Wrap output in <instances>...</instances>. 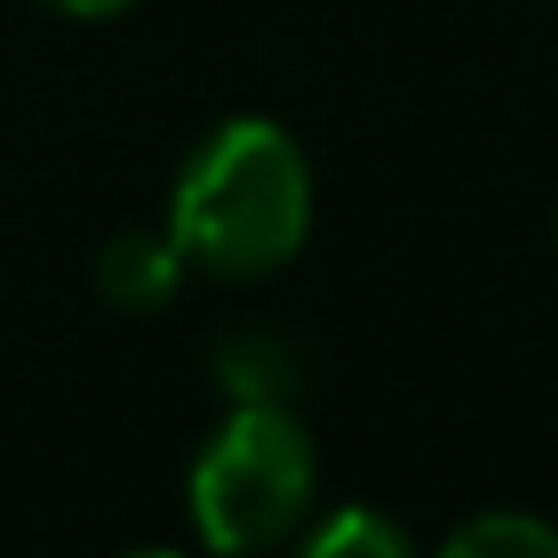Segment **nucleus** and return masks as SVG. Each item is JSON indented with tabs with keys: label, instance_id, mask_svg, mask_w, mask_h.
<instances>
[{
	"label": "nucleus",
	"instance_id": "obj_1",
	"mask_svg": "<svg viewBox=\"0 0 558 558\" xmlns=\"http://www.w3.org/2000/svg\"><path fill=\"white\" fill-rule=\"evenodd\" d=\"M316 217V178L303 145L276 119H223L171 184V243L191 269L223 283L276 276L303 243Z\"/></svg>",
	"mask_w": 558,
	"mask_h": 558
},
{
	"label": "nucleus",
	"instance_id": "obj_2",
	"mask_svg": "<svg viewBox=\"0 0 558 558\" xmlns=\"http://www.w3.org/2000/svg\"><path fill=\"white\" fill-rule=\"evenodd\" d=\"M316 506V440L290 401H236L191 466V525L210 551L283 545Z\"/></svg>",
	"mask_w": 558,
	"mask_h": 558
},
{
	"label": "nucleus",
	"instance_id": "obj_3",
	"mask_svg": "<svg viewBox=\"0 0 558 558\" xmlns=\"http://www.w3.org/2000/svg\"><path fill=\"white\" fill-rule=\"evenodd\" d=\"M184 250L171 243V230H119V236H106L99 243V256H93V290L112 303V310H125V316H151V310H165L171 296H178V283H184Z\"/></svg>",
	"mask_w": 558,
	"mask_h": 558
},
{
	"label": "nucleus",
	"instance_id": "obj_4",
	"mask_svg": "<svg viewBox=\"0 0 558 558\" xmlns=\"http://www.w3.org/2000/svg\"><path fill=\"white\" fill-rule=\"evenodd\" d=\"M210 375L230 401H296V349L283 336H269V329H236L217 342L210 355Z\"/></svg>",
	"mask_w": 558,
	"mask_h": 558
},
{
	"label": "nucleus",
	"instance_id": "obj_5",
	"mask_svg": "<svg viewBox=\"0 0 558 558\" xmlns=\"http://www.w3.org/2000/svg\"><path fill=\"white\" fill-rule=\"evenodd\" d=\"M447 558H558V525L519 506H493L447 532Z\"/></svg>",
	"mask_w": 558,
	"mask_h": 558
},
{
	"label": "nucleus",
	"instance_id": "obj_6",
	"mask_svg": "<svg viewBox=\"0 0 558 558\" xmlns=\"http://www.w3.org/2000/svg\"><path fill=\"white\" fill-rule=\"evenodd\" d=\"M303 551H310V558H408L414 538H408L395 519H381L375 506H336V512L303 538Z\"/></svg>",
	"mask_w": 558,
	"mask_h": 558
},
{
	"label": "nucleus",
	"instance_id": "obj_7",
	"mask_svg": "<svg viewBox=\"0 0 558 558\" xmlns=\"http://www.w3.org/2000/svg\"><path fill=\"white\" fill-rule=\"evenodd\" d=\"M53 14H73V21H106V14H125L132 0H40Z\"/></svg>",
	"mask_w": 558,
	"mask_h": 558
}]
</instances>
